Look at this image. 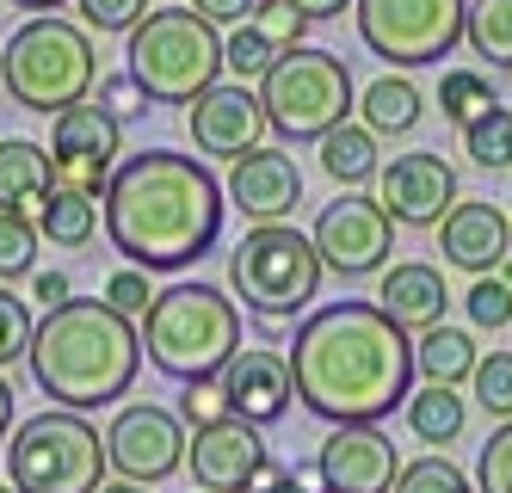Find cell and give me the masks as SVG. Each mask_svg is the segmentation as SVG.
I'll return each mask as SVG.
<instances>
[{
  "mask_svg": "<svg viewBox=\"0 0 512 493\" xmlns=\"http://www.w3.org/2000/svg\"><path fill=\"white\" fill-rule=\"evenodd\" d=\"M223 185L198 155L142 148L118 161L99 198V229L136 272H186L223 235Z\"/></svg>",
  "mask_w": 512,
  "mask_h": 493,
  "instance_id": "obj_2",
  "label": "cell"
},
{
  "mask_svg": "<svg viewBox=\"0 0 512 493\" xmlns=\"http://www.w3.org/2000/svg\"><path fill=\"white\" fill-rule=\"evenodd\" d=\"M315 155H321V173L340 185V192H364V185H377L383 173V155H377V136L364 130V124H340V130H327L315 142Z\"/></svg>",
  "mask_w": 512,
  "mask_h": 493,
  "instance_id": "obj_24",
  "label": "cell"
},
{
  "mask_svg": "<svg viewBox=\"0 0 512 493\" xmlns=\"http://www.w3.org/2000/svg\"><path fill=\"white\" fill-rule=\"evenodd\" d=\"M506 204H512V198H506ZM506 216H512V210H506Z\"/></svg>",
  "mask_w": 512,
  "mask_h": 493,
  "instance_id": "obj_52",
  "label": "cell"
},
{
  "mask_svg": "<svg viewBox=\"0 0 512 493\" xmlns=\"http://www.w3.org/2000/svg\"><path fill=\"white\" fill-rule=\"evenodd\" d=\"M438 253L469 278H494L512 259V216L488 198H457V210L438 222Z\"/></svg>",
  "mask_w": 512,
  "mask_h": 493,
  "instance_id": "obj_20",
  "label": "cell"
},
{
  "mask_svg": "<svg viewBox=\"0 0 512 493\" xmlns=\"http://www.w3.org/2000/svg\"><path fill=\"white\" fill-rule=\"evenodd\" d=\"M377 204L401 229H438V222L457 210V167L445 155H432V148L395 155L377 173Z\"/></svg>",
  "mask_w": 512,
  "mask_h": 493,
  "instance_id": "obj_15",
  "label": "cell"
},
{
  "mask_svg": "<svg viewBox=\"0 0 512 493\" xmlns=\"http://www.w3.org/2000/svg\"><path fill=\"white\" fill-rule=\"evenodd\" d=\"M272 62H278V50H272L253 25H235V31L223 37V74H235L241 87H260Z\"/></svg>",
  "mask_w": 512,
  "mask_h": 493,
  "instance_id": "obj_33",
  "label": "cell"
},
{
  "mask_svg": "<svg viewBox=\"0 0 512 493\" xmlns=\"http://www.w3.org/2000/svg\"><path fill=\"white\" fill-rule=\"evenodd\" d=\"M223 401H229V420H247L253 432L260 426H278L290 401H297V389H290V358L284 352H253L241 346L229 364H223Z\"/></svg>",
  "mask_w": 512,
  "mask_h": 493,
  "instance_id": "obj_19",
  "label": "cell"
},
{
  "mask_svg": "<svg viewBox=\"0 0 512 493\" xmlns=\"http://www.w3.org/2000/svg\"><path fill=\"white\" fill-rule=\"evenodd\" d=\"M463 309H469V321H475V327L500 333V327H512V290H506L500 278H475V284H469V296H463Z\"/></svg>",
  "mask_w": 512,
  "mask_h": 493,
  "instance_id": "obj_40",
  "label": "cell"
},
{
  "mask_svg": "<svg viewBox=\"0 0 512 493\" xmlns=\"http://www.w3.org/2000/svg\"><path fill=\"white\" fill-rule=\"evenodd\" d=\"M31 333H38V321H31V309L0 284V376H7L25 352H31Z\"/></svg>",
  "mask_w": 512,
  "mask_h": 493,
  "instance_id": "obj_35",
  "label": "cell"
},
{
  "mask_svg": "<svg viewBox=\"0 0 512 493\" xmlns=\"http://www.w3.org/2000/svg\"><path fill=\"white\" fill-rule=\"evenodd\" d=\"M105 302H112L124 321H142V315H149V302H155L149 272H136V265H118V272L105 278Z\"/></svg>",
  "mask_w": 512,
  "mask_h": 493,
  "instance_id": "obj_41",
  "label": "cell"
},
{
  "mask_svg": "<svg viewBox=\"0 0 512 493\" xmlns=\"http://www.w3.org/2000/svg\"><path fill=\"white\" fill-rule=\"evenodd\" d=\"M105 475L112 463H105L99 426H87L68 407H44L7 438V481L19 493H99Z\"/></svg>",
  "mask_w": 512,
  "mask_h": 493,
  "instance_id": "obj_7",
  "label": "cell"
},
{
  "mask_svg": "<svg viewBox=\"0 0 512 493\" xmlns=\"http://www.w3.org/2000/svg\"><path fill=\"white\" fill-rule=\"evenodd\" d=\"M247 25H253V31H260V37H266V44L278 50V56H290V50H303V31H309V25H303L297 13H290V7H284V0H260V7H253V13H247Z\"/></svg>",
  "mask_w": 512,
  "mask_h": 493,
  "instance_id": "obj_36",
  "label": "cell"
},
{
  "mask_svg": "<svg viewBox=\"0 0 512 493\" xmlns=\"http://www.w3.org/2000/svg\"><path fill=\"white\" fill-rule=\"evenodd\" d=\"M284 358L303 413L327 426H383L414 395V339L377 302H327L303 315Z\"/></svg>",
  "mask_w": 512,
  "mask_h": 493,
  "instance_id": "obj_1",
  "label": "cell"
},
{
  "mask_svg": "<svg viewBox=\"0 0 512 493\" xmlns=\"http://www.w3.org/2000/svg\"><path fill=\"white\" fill-rule=\"evenodd\" d=\"M0 493H19V487H13V481H7V487H0Z\"/></svg>",
  "mask_w": 512,
  "mask_h": 493,
  "instance_id": "obj_51",
  "label": "cell"
},
{
  "mask_svg": "<svg viewBox=\"0 0 512 493\" xmlns=\"http://www.w3.org/2000/svg\"><path fill=\"white\" fill-rule=\"evenodd\" d=\"M99 493H149V487H136V481H105Z\"/></svg>",
  "mask_w": 512,
  "mask_h": 493,
  "instance_id": "obj_49",
  "label": "cell"
},
{
  "mask_svg": "<svg viewBox=\"0 0 512 493\" xmlns=\"http://www.w3.org/2000/svg\"><path fill=\"white\" fill-rule=\"evenodd\" d=\"M284 7L297 13L303 25H321V19H340V13L352 7V0H284Z\"/></svg>",
  "mask_w": 512,
  "mask_h": 493,
  "instance_id": "obj_45",
  "label": "cell"
},
{
  "mask_svg": "<svg viewBox=\"0 0 512 493\" xmlns=\"http://www.w3.org/2000/svg\"><path fill=\"white\" fill-rule=\"evenodd\" d=\"M186 130H192V148L198 161H241L253 148H266L272 124H266V105H260V87H241V81H216L210 93H198L186 105Z\"/></svg>",
  "mask_w": 512,
  "mask_h": 493,
  "instance_id": "obj_14",
  "label": "cell"
},
{
  "mask_svg": "<svg viewBox=\"0 0 512 493\" xmlns=\"http://www.w3.org/2000/svg\"><path fill=\"white\" fill-rule=\"evenodd\" d=\"M266 463L272 457L247 420H223V426H204L186 438V469H192L198 493H253Z\"/></svg>",
  "mask_w": 512,
  "mask_h": 493,
  "instance_id": "obj_18",
  "label": "cell"
},
{
  "mask_svg": "<svg viewBox=\"0 0 512 493\" xmlns=\"http://www.w3.org/2000/svg\"><path fill=\"white\" fill-rule=\"evenodd\" d=\"M500 99H494V81L482 68H445V81H438V111L457 124V130H469L475 118H488Z\"/></svg>",
  "mask_w": 512,
  "mask_h": 493,
  "instance_id": "obj_29",
  "label": "cell"
},
{
  "mask_svg": "<svg viewBox=\"0 0 512 493\" xmlns=\"http://www.w3.org/2000/svg\"><path fill=\"white\" fill-rule=\"evenodd\" d=\"M401 420H408V432L426 444V450H451L469 426V401L445 383H426L408 395V407H401Z\"/></svg>",
  "mask_w": 512,
  "mask_h": 493,
  "instance_id": "obj_26",
  "label": "cell"
},
{
  "mask_svg": "<svg viewBox=\"0 0 512 493\" xmlns=\"http://www.w3.org/2000/svg\"><path fill=\"white\" fill-rule=\"evenodd\" d=\"M50 192V148L31 136H0V210L31 216Z\"/></svg>",
  "mask_w": 512,
  "mask_h": 493,
  "instance_id": "obj_22",
  "label": "cell"
},
{
  "mask_svg": "<svg viewBox=\"0 0 512 493\" xmlns=\"http://www.w3.org/2000/svg\"><path fill=\"white\" fill-rule=\"evenodd\" d=\"M223 198L241 210L247 229H272V222H290L303 204V173L297 161L284 155V148H253V155L229 161V185H223Z\"/></svg>",
  "mask_w": 512,
  "mask_h": 493,
  "instance_id": "obj_17",
  "label": "cell"
},
{
  "mask_svg": "<svg viewBox=\"0 0 512 493\" xmlns=\"http://www.w3.org/2000/svg\"><path fill=\"white\" fill-rule=\"evenodd\" d=\"M7 432H13V383L0 376V438H7Z\"/></svg>",
  "mask_w": 512,
  "mask_h": 493,
  "instance_id": "obj_47",
  "label": "cell"
},
{
  "mask_svg": "<svg viewBox=\"0 0 512 493\" xmlns=\"http://www.w3.org/2000/svg\"><path fill=\"white\" fill-rule=\"evenodd\" d=\"M0 87L19 111H38V118L87 105L99 87V56H93L87 25H68L62 13L25 19L0 50Z\"/></svg>",
  "mask_w": 512,
  "mask_h": 493,
  "instance_id": "obj_5",
  "label": "cell"
},
{
  "mask_svg": "<svg viewBox=\"0 0 512 493\" xmlns=\"http://www.w3.org/2000/svg\"><path fill=\"white\" fill-rule=\"evenodd\" d=\"M352 74L334 50H290L266 68V81H260V105H266V124L272 136L284 142H321L327 130H340L352 118Z\"/></svg>",
  "mask_w": 512,
  "mask_h": 493,
  "instance_id": "obj_9",
  "label": "cell"
},
{
  "mask_svg": "<svg viewBox=\"0 0 512 493\" xmlns=\"http://www.w3.org/2000/svg\"><path fill=\"white\" fill-rule=\"evenodd\" d=\"M136 333H142V358L161 376L204 383V376H223V364L241 352V302H229L204 278H179L155 290Z\"/></svg>",
  "mask_w": 512,
  "mask_h": 493,
  "instance_id": "obj_4",
  "label": "cell"
},
{
  "mask_svg": "<svg viewBox=\"0 0 512 493\" xmlns=\"http://www.w3.org/2000/svg\"><path fill=\"white\" fill-rule=\"evenodd\" d=\"M75 7H81V25L87 31H136L142 19H149L155 13V0H75Z\"/></svg>",
  "mask_w": 512,
  "mask_h": 493,
  "instance_id": "obj_39",
  "label": "cell"
},
{
  "mask_svg": "<svg viewBox=\"0 0 512 493\" xmlns=\"http://www.w3.org/2000/svg\"><path fill=\"white\" fill-rule=\"evenodd\" d=\"M253 493H309V481H303V475H284V481H272V487H253Z\"/></svg>",
  "mask_w": 512,
  "mask_h": 493,
  "instance_id": "obj_48",
  "label": "cell"
},
{
  "mask_svg": "<svg viewBox=\"0 0 512 493\" xmlns=\"http://www.w3.org/2000/svg\"><path fill=\"white\" fill-rule=\"evenodd\" d=\"M260 0H192V13L198 19H210V25H241Z\"/></svg>",
  "mask_w": 512,
  "mask_h": 493,
  "instance_id": "obj_44",
  "label": "cell"
},
{
  "mask_svg": "<svg viewBox=\"0 0 512 493\" xmlns=\"http://www.w3.org/2000/svg\"><path fill=\"white\" fill-rule=\"evenodd\" d=\"M475 493H512V420L488 432L482 463H475Z\"/></svg>",
  "mask_w": 512,
  "mask_h": 493,
  "instance_id": "obj_38",
  "label": "cell"
},
{
  "mask_svg": "<svg viewBox=\"0 0 512 493\" xmlns=\"http://www.w3.org/2000/svg\"><path fill=\"white\" fill-rule=\"evenodd\" d=\"M38 241H44V235H38V222H31V216L0 210V284L38 272Z\"/></svg>",
  "mask_w": 512,
  "mask_h": 493,
  "instance_id": "obj_32",
  "label": "cell"
},
{
  "mask_svg": "<svg viewBox=\"0 0 512 493\" xmlns=\"http://www.w3.org/2000/svg\"><path fill=\"white\" fill-rule=\"evenodd\" d=\"M420 118H426V99H420V87L408 81V74H395V68L377 74V81L358 93V124L371 130L377 142L383 136H408Z\"/></svg>",
  "mask_w": 512,
  "mask_h": 493,
  "instance_id": "obj_23",
  "label": "cell"
},
{
  "mask_svg": "<svg viewBox=\"0 0 512 493\" xmlns=\"http://www.w3.org/2000/svg\"><path fill=\"white\" fill-rule=\"evenodd\" d=\"M469 395L494 426H506L512 420V352H482V364L469 376Z\"/></svg>",
  "mask_w": 512,
  "mask_h": 493,
  "instance_id": "obj_31",
  "label": "cell"
},
{
  "mask_svg": "<svg viewBox=\"0 0 512 493\" xmlns=\"http://www.w3.org/2000/svg\"><path fill=\"white\" fill-rule=\"evenodd\" d=\"M31 302H44V315L62 309V302H75V284H68V272H31Z\"/></svg>",
  "mask_w": 512,
  "mask_h": 493,
  "instance_id": "obj_43",
  "label": "cell"
},
{
  "mask_svg": "<svg viewBox=\"0 0 512 493\" xmlns=\"http://www.w3.org/2000/svg\"><path fill=\"white\" fill-rule=\"evenodd\" d=\"M475 364H482V352H475V339L451 321H438L414 339V376H426V383H445V389H463Z\"/></svg>",
  "mask_w": 512,
  "mask_h": 493,
  "instance_id": "obj_25",
  "label": "cell"
},
{
  "mask_svg": "<svg viewBox=\"0 0 512 493\" xmlns=\"http://www.w3.org/2000/svg\"><path fill=\"white\" fill-rule=\"evenodd\" d=\"M321 493H327V487H321Z\"/></svg>",
  "mask_w": 512,
  "mask_h": 493,
  "instance_id": "obj_54",
  "label": "cell"
},
{
  "mask_svg": "<svg viewBox=\"0 0 512 493\" xmlns=\"http://www.w3.org/2000/svg\"><path fill=\"white\" fill-rule=\"evenodd\" d=\"M31 222H38V235H44L50 247L81 253V247H93V235H99V198H93V192H62V185H50L44 204L31 210Z\"/></svg>",
  "mask_w": 512,
  "mask_h": 493,
  "instance_id": "obj_27",
  "label": "cell"
},
{
  "mask_svg": "<svg viewBox=\"0 0 512 493\" xmlns=\"http://www.w3.org/2000/svg\"><path fill=\"white\" fill-rule=\"evenodd\" d=\"M401 457L383 426H334L315 450V481L327 493H389Z\"/></svg>",
  "mask_w": 512,
  "mask_h": 493,
  "instance_id": "obj_16",
  "label": "cell"
},
{
  "mask_svg": "<svg viewBox=\"0 0 512 493\" xmlns=\"http://www.w3.org/2000/svg\"><path fill=\"white\" fill-rule=\"evenodd\" d=\"M7 7H25L31 19H44V13H56V7H75V0H7Z\"/></svg>",
  "mask_w": 512,
  "mask_h": 493,
  "instance_id": "obj_46",
  "label": "cell"
},
{
  "mask_svg": "<svg viewBox=\"0 0 512 493\" xmlns=\"http://www.w3.org/2000/svg\"><path fill=\"white\" fill-rule=\"evenodd\" d=\"M105 463H112L118 481H136V487H155L173 469H186V426H179V413H167L155 401L118 407V420L105 426Z\"/></svg>",
  "mask_w": 512,
  "mask_h": 493,
  "instance_id": "obj_13",
  "label": "cell"
},
{
  "mask_svg": "<svg viewBox=\"0 0 512 493\" xmlns=\"http://www.w3.org/2000/svg\"><path fill=\"white\" fill-rule=\"evenodd\" d=\"M25 364H31V383H38L44 401L68 407V413H93L105 401L130 395L136 370H142V333L112 302L75 296L38 321Z\"/></svg>",
  "mask_w": 512,
  "mask_h": 493,
  "instance_id": "obj_3",
  "label": "cell"
},
{
  "mask_svg": "<svg viewBox=\"0 0 512 493\" xmlns=\"http://www.w3.org/2000/svg\"><path fill=\"white\" fill-rule=\"evenodd\" d=\"M309 241L321 253V272H334V278H377V272H389L395 222H389V210L371 192H340L334 204H321Z\"/></svg>",
  "mask_w": 512,
  "mask_h": 493,
  "instance_id": "obj_11",
  "label": "cell"
},
{
  "mask_svg": "<svg viewBox=\"0 0 512 493\" xmlns=\"http://www.w3.org/2000/svg\"><path fill=\"white\" fill-rule=\"evenodd\" d=\"M494 278H500V284H506V290H512V259H506V265H500V272H494Z\"/></svg>",
  "mask_w": 512,
  "mask_h": 493,
  "instance_id": "obj_50",
  "label": "cell"
},
{
  "mask_svg": "<svg viewBox=\"0 0 512 493\" xmlns=\"http://www.w3.org/2000/svg\"><path fill=\"white\" fill-rule=\"evenodd\" d=\"M352 13H358V44L395 74H408L457 56L469 0H352Z\"/></svg>",
  "mask_w": 512,
  "mask_h": 493,
  "instance_id": "obj_10",
  "label": "cell"
},
{
  "mask_svg": "<svg viewBox=\"0 0 512 493\" xmlns=\"http://www.w3.org/2000/svg\"><path fill=\"white\" fill-rule=\"evenodd\" d=\"M223 420H229V401H223V383H216V376L179 389V426L204 432V426H223Z\"/></svg>",
  "mask_w": 512,
  "mask_h": 493,
  "instance_id": "obj_37",
  "label": "cell"
},
{
  "mask_svg": "<svg viewBox=\"0 0 512 493\" xmlns=\"http://www.w3.org/2000/svg\"><path fill=\"white\" fill-rule=\"evenodd\" d=\"M118 155H124V124L112 111H99L93 99L50 118V185H62V192L105 198V185L118 173Z\"/></svg>",
  "mask_w": 512,
  "mask_h": 493,
  "instance_id": "obj_12",
  "label": "cell"
},
{
  "mask_svg": "<svg viewBox=\"0 0 512 493\" xmlns=\"http://www.w3.org/2000/svg\"><path fill=\"white\" fill-rule=\"evenodd\" d=\"M0 7H7V0H0Z\"/></svg>",
  "mask_w": 512,
  "mask_h": 493,
  "instance_id": "obj_53",
  "label": "cell"
},
{
  "mask_svg": "<svg viewBox=\"0 0 512 493\" xmlns=\"http://www.w3.org/2000/svg\"><path fill=\"white\" fill-rule=\"evenodd\" d=\"M377 309L408 333V339H420L426 327H438L445 321V309H451V290H445V272L438 265H426V259H401V265H389V272H377Z\"/></svg>",
  "mask_w": 512,
  "mask_h": 493,
  "instance_id": "obj_21",
  "label": "cell"
},
{
  "mask_svg": "<svg viewBox=\"0 0 512 493\" xmlns=\"http://www.w3.org/2000/svg\"><path fill=\"white\" fill-rule=\"evenodd\" d=\"M463 148H469V161L482 167V173H506L512 167V111L494 105L488 118H475L463 130Z\"/></svg>",
  "mask_w": 512,
  "mask_h": 493,
  "instance_id": "obj_30",
  "label": "cell"
},
{
  "mask_svg": "<svg viewBox=\"0 0 512 493\" xmlns=\"http://www.w3.org/2000/svg\"><path fill=\"white\" fill-rule=\"evenodd\" d=\"M463 44L488 68L512 74V0H469L463 13Z\"/></svg>",
  "mask_w": 512,
  "mask_h": 493,
  "instance_id": "obj_28",
  "label": "cell"
},
{
  "mask_svg": "<svg viewBox=\"0 0 512 493\" xmlns=\"http://www.w3.org/2000/svg\"><path fill=\"white\" fill-rule=\"evenodd\" d=\"M389 493H475V481L451 463V457H414V463H401V475H395V487Z\"/></svg>",
  "mask_w": 512,
  "mask_h": 493,
  "instance_id": "obj_34",
  "label": "cell"
},
{
  "mask_svg": "<svg viewBox=\"0 0 512 493\" xmlns=\"http://www.w3.org/2000/svg\"><path fill=\"white\" fill-rule=\"evenodd\" d=\"M124 74L149 93V105H192L223 81V31L192 7H155L130 31Z\"/></svg>",
  "mask_w": 512,
  "mask_h": 493,
  "instance_id": "obj_6",
  "label": "cell"
},
{
  "mask_svg": "<svg viewBox=\"0 0 512 493\" xmlns=\"http://www.w3.org/2000/svg\"><path fill=\"white\" fill-rule=\"evenodd\" d=\"M229 290L247 302V315H260V321H297L321 290V253L303 229H290V222L247 229L229 253Z\"/></svg>",
  "mask_w": 512,
  "mask_h": 493,
  "instance_id": "obj_8",
  "label": "cell"
},
{
  "mask_svg": "<svg viewBox=\"0 0 512 493\" xmlns=\"http://www.w3.org/2000/svg\"><path fill=\"white\" fill-rule=\"evenodd\" d=\"M99 99V111H112V118L124 124V118H136V111H149V93H142L136 81H130V74H99V87H93Z\"/></svg>",
  "mask_w": 512,
  "mask_h": 493,
  "instance_id": "obj_42",
  "label": "cell"
}]
</instances>
